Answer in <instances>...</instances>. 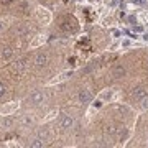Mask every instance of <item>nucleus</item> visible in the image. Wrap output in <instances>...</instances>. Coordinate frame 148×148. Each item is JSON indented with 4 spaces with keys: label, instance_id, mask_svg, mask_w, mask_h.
I'll return each mask as SVG.
<instances>
[{
    "label": "nucleus",
    "instance_id": "8",
    "mask_svg": "<svg viewBox=\"0 0 148 148\" xmlns=\"http://www.w3.org/2000/svg\"><path fill=\"white\" fill-rule=\"evenodd\" d=\"M125 73H127V71H125V68H123L122 64H117L115 68H114V71H112V74H114L115 77H123Z\"/></svg>",
    "mask_w": 148,
    "mask_h": 148
},
{
    "label": "nucleus",
    "instance_id": "5",
    "mask_svg": "<svg viewBox=\"0 0 148 148\" xmlns=\"http://www.w3.org/2000/svg\"><path fill=\"white\" fill-rule=\"evenodd\" d=\"M73 117L71 115H63V119H61V123H59V127L63 128V130H69V128L73 127Z\"/></svg>",
    "mask_w": 148,
    "mask_h": 148
},
{
    "label": "nucleus",
    "instance_id": "14",
    "mask_svg": "<svg viewBox=\"0 0 148 148\" xmlns=\"http://www.w3.org/2000/svg\"><path fill=\"white\" fill-rule=\"evenodd\" d=\"M12 2H13V0H0V3H2V5H10Z\"/></svg>",
    "mask_w": 148,
    "mask_h": 148
},
{
    "label": "nucleus",
    "instance_id": "15",
    "mask_svg": "<svg viewBox=\"0 0 148 148\" xmlns=\"http://www.w3.org/2000/svg\"><path fill=\"white\" fill-rule=\"evenodd\" d=\"M3 30V21H0V32Z\"/></svg>",
    "mask_w": 148,
    "mask_h": 148
},
{
    "label": "nucleus",
    "instance_id": "11",
    "mask_svg": "<svg viewBox=\"0 0 148 148\" xmlns=\"http://www.w3.org/2000/svg\"><path fill=\"white\" fill-rule=\"evenodd\" d=\"M30 147L32 148H43L45 147V142H43L41 138H36V140H33V142L30 143Z\"/></svg>",
    "mask_w": 148,
    "mask_h": 148
},
{
    "label": "nucleus",
    "instance_id": "9",
    "mask_svg": "<svg viewBox=\"0 0 148 148\" xmlns=\"http://www.w3.org/2000/svg\"><path fill=\"white\" fill-rule=\"evenodd\" d=\"M2 58L5 59V61H8V59L13 58V48H10V46L3 48V49H2Z\"/></svg>",
    "mask_w": 148,
    "mask_h": 148
},
{
    "label": "nucleus",
    "instance_id": "1",
    "mask_svg": "<svg viewBox=\"0 0 148 148\" xmlns=\"http://www.w3.org/2000/svg\"><path fill=\"white\" fill-rule=\"evenodd\" d=\"M48 61H49L48 53L40 51V53H36V56H35V59H33V64H35L36 68H45V66L48 64Z\"/></svg>",
    "mask_w": 148,
    "mask_h": 148
},
{
    "label": "nucleus",
    "instance_id": "10",
    "mask_svg": "<svg viewBox=\"0 0 148 148\" xmlns=\"http://www.w3.org/2000/svg\"><path fill=\"white\" fill-rule=\"evenodd\" d=\"M28 33H30V28L28 27H18L15 30V35L16 36H27Z\"/></svg>",
    "mask_w": 148,
    "mask_h": 148
},
{
    "label": "nucleus",
    "instance_id": "7",
    "mask_svg": "<svg viewBox=\"0 0 148 148\" xmlns=\"http://www.w3.org/2000/svg\"><path fill=\"white\" fill-rule=\"evenodd\" d=\"M90 99H92V95H90V92L87 89H82L79 92V102H82V104H87V102H90Z\"/></svg>",
    "mask_w": 148,
    "mask_h": 148
},
{
    "label": "nucleus",
    "instance_id": "2",
    "mask_svg": "<svg viewBox=\"0 0 148 148\" xmlns=\"http://www.w3.org/2000/svg\"><path fill=\"white\" fill-rule=\"evenodd\" d=\"M25 68H27V61H25V59H18V61H15V63H12L10 71L18 76V74H21L23 71H25Z\"/></svg>",
    "mask_w": 148,
    "mask_h": 148
},
{
    "label": "nucleus",
    "instance_id": "4",
    "mask_svg": "<svg viewBox=\"0 0 148 148\" xmlns=\"http://www.w3.org/2000/svg\"><path fill=\"white\" fill-rule=\"evenodd\" d=\"M43 99H45V95H43L41 90H33L32 94H30V97H28V102L33 104V106H38V104L43 102Z\"/></svg>",
    "mask_w": 148,
    "mask_h": 148
},
{
    "label": "nucleus",
    "instance_id": "3",
    "mask_svg": "<svg viewBox=\"0 0 148 148\" xmlns=\"http://www.w3.org/2000/svg\"><path fill=\"white\" fill-rule=\"evenodd\" d=\"M147 95H148V89L145 86H138V87H135L132 90V97L135 101H142L143 97H147Z\"/></svg>",
    "mask_w": 148,
    "mask_h": 148
},
{
    "label": "nucleus",
    "instance_id": "6",
    "mask_svg": "<svg viewBox=\"0 0 148 148\" xmlns=\"http://www.w3.org/2000/svg\"><path fill=\"white\" fill-rule=\"evenodd\" d=\"M76 23H74V20H64L63 23H61V30L63 32H74L76 30Z\"/></svg>",
    "mask_w": 148,
    "mask_h": 148
},
{
    "label": "nucleus",
    "instance_id": "12",
    "mask_svg": "<svg viewBox=\"0 0 148 148\" xmlns=\"http://www.w3.org/2000/svg\"><path fill=\"white\" fill-rule=\"evenodd\" d=\"M140 102H142V109L148 110V95H147V97H143V99H142Z\"/></svg>",
    "mask_w": 148,
    "mask_h": 148
},
{
    "label": "nucleus",
    "instance_id": "16",
    "mask_svg": "<svg viewBox=\"0 0 148 148\" xmlns=\"http://www.w3.org/2000/svg\"><path fill=\"white\" fill-rule=\"evenodd\" d=\"M147 66H148V59H147Z\"/></svg>",
    "mask_w": 148,
    "mask_h": 148
},
{
    "label": "nucleus",
    "instance_id": "13",
    "mask_svg": "<svg viewBox=\"0 0 148 148\" xmlns=\"http://www.w3.org/2000/svg\"><path fill=\"white\" fill-rule=\"evenodd\" d=\"M5 92H7L5 84H3V82H0V97H3V95H5Z\"/></svg>",
    "mask_w": 148,
    "mask_h": 148
}]
</instances>
